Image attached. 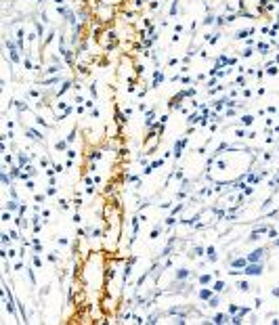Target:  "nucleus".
<instances>
[{
	"label": "nucleus",
	"mask_w": 279,
	"mask_h": 325,
	"mask_svg": "<svg viewBox=\"0 0 279 325\" xmlns=\"http://www.w3.org/2000/svg\"><path fill=\"white\" fill-rule=\"evenodd\" d=\"M246 264H248V258H235V260H231L233 269H243Z\"/></svg>",
	"instance_id": "3"
},
{
	"label": "nucleus",
	"mask_w": 279,
	"mask_h": 325,
	"mask_svg": "<svg viewBox=\"0 0 279 325\" xmlns=\"http://www.w3.org/2000/svg\"><path fill=\"white\" fill-rule=\"evenodd\" d=\"M265 254H267V250H265V248H256V250H252L246 258H248V262H262Z\"/></svg>",
	"instance_id": "2"
},
{
	"label": "nucleus",
	"mask_w": 279,
	"mask_h": 325,
	"mask_svg": "<svg viewBox=\"0 0 279 325\" xmlns=\"http://www.w3.org/2000/svg\"><path fill=\"white\" fill-rule=\"evenodd\" d=\"M2 183H4L6 187L11 185V178H8V174H4V172H2Z\"/></svg>",
	"instance_id": "28"
},
{
	"label": "nucleus",
	"mask_w": 279,
	"mask_h": 325,
	"mask_svg": "<svg viewBox=\"0 0 279 325\" xmlns=\"http://www.w3.org/2000/svg\"><path fill=\"white\" fill-rule=\"evenodd\" d=\"M225 287H227V285H225V281H220V279L212 283V292H216V294H220V292H225Z\"/></svg>",
	"instance_id": "5"
},
{
	"label": "nucleus",
	"mask_w": 279,
	"mask_h": 325,
	"mask_svg": "<svg viewBox=\"0 0 279 325\" xmlns=\"http://www.w3.org/2000/svg\"><path fill=\"white\" fill-rule=\"evenodd\" d=\"M237 287H239L241 292H250V283H248V281H241V283H239Z\"/></svg>",
	"instance_id": "16"
},
{
	"label": "nucleus",
	"mask_w": 279,
	"mask_h": 325,
	"mask_svg": "<svg viewBox=\"0 0 279 325\" xmlns=\"http://www.w3.org/2000/svg\"><path fill=\"white\" fill-rule=\"evenodd\" d=\"M206 254H208V260L210 262H216V248L214 245H208L206 248Z\"/></svg>",
	"instance_id": "4"
},
{
	"label": "nucleus",
	"mask_w": 279,
	"mask_h": 325,
	"mask_svg": "<svg viewBox=\"0 0 279 325\" xmlns=\"http://www.w3.org/2000/svg\"><path fill=\"white\" fill-rule=\"evenodd\" d=\"M185 145H187V139H181L179 143H176V147H174V155H176V157H181V151H183Z\"/></svg>",
	"instance_id": "6"
},
{
	"label": "nucleus",
	"mask_w": 279,
	"mask_h": 325,
	"mask_svg": "<svg viewBox=\"0 0 279 325\" xmlns=\"http://www.w3.org/2000/svg\"><path fill=\"white\" fill-rule=\"evenodd\" d=\"M168 315H183V317H185V308L174 306V308H170V311H168Z\"/></svg>",
	"instance_id": "9"
},
{
	"label": "nucleus",
	"mask_w": 279,
	"mask_h": 325,
	"mask_svg": "<svg viewBox=\"0 0 279 325\" xmlns=\"http://www.w3.org/2000/svg\"><path fill=\"white\" fill-rule=\"evenodd\" d=\"M128 181H130V183H135V185H141L139 176H135V174H130V176H128Z\"/></svg>",
	"instance_id": "20"
},
{
	"label": "nucleus",
	"mask_w": 279,
	"mask_h": 325,
	"mask_svg": "<svg viewBox=\"0 0 279 325\" xmlns=\"http://www.w3.org/2000/svg\"><path fill=\"white\" fill-rule=\"evenodd\" d=\"M199 298L201 300H210L212 298V289H199Z\"/></svg>",
	"instance_id": "8"
},
{
	"label": "nucleus",
	"mask_w": 279,
	"mask_h": 325,
	"mask_svg": "<svg viewBox=\"0 0 279 325\" xmlns=\"http://www.w3.org/2000/svg\"><path fill=\"white\" fill-rule=\"evenodd\" d=\"M273 296H275V298H279V287H275V289H273Z\"/></svg>",
	"instance_id": "35"
},
{
	"label": "nucleus",
	"mask_w": 279,
	"mask_h": 325,
	"mask_svg": "<svg viewBox=\"0 0 279 325\" xmlns=\"http://www.w3.org/2000/svg\"><path fill=\"white\" fill-rule=\"evenodd\" d=\"M267 235H269L271 239H275V237H277V229H269V231H267Z\"/></svg>",
	"instance_id": "22"
},
{
	"label": "nucleus",
	"mask_w": 279,
	"mask_h": 325,
	"mask_svg": "<svg viewBox=\"0 0 279 325\" xmlns=\"http://www.w3.org/2000/svg\"><path fill=\"white\" fill-rule=\"evenodd\" d=\"M229 313H231V315L239 313V306H237V304H231V306H229Z\"/></svg>",
	"instance_id": "23"
},
{
	"label": "nucleus",
	"mask_w": 279,
	"mask_h": 325,
	"mask_svg": "<svg viewBox=\"0 0 279 325\" xmlns=\"http://www.w3.org/2000/svg\"><path fill=\"white\" fill-rule=\"evenodd\" d=\"M174 222H176V218H172V216H170V218H166V225H168V227H172Z\"/></svg>",
	"instance_id": "31"
},
{
	"label": "nucleus",
	"mask_w": 279,
	"mask_h": 325,
	"mask_svg": "<svg viewBox=\"0 0 279 325\" xmlns=\"http://www.w3.org/2000/svg\"><path fill=\"white\" fill-rule=\"evenodd\" d=\"M275 245H277V248H279V239H275Z\"/></svg>",
	"instance_id": "36"
},
{
	"label": "nucleus",
	"mask_w": 279,
	"mask_h": 325,
	"mask_svg": "<svg viewBox=\"0 0 279 325\" xmlns=\"http://www.w3.org/2000/svg\"><path fill=\"white\" fill-rule=\"evenodd\" d=\"M55 193H57V189H55V187H48V189H46V195H55Z\"/></svg>",
	"instance_id": "32"
},
{
	"label": "nucleus",
	"mask_w": 279,
	"mask_h": 325,
	"mask_svg": "<svg viewBox=\"0 0 279 325\" xmlns=\"http://www.w3.org/2000/svg\"><path fill=\"white\" fill-rule=\"evenodd\" d=\"M262 271H265L262 262H248L243 267V275H248V277H260Z\"/></svg>",
	"instance_id": "1"
},
{
	"label": "nucleus",
	"mask_w": 279,
	"mask_h": 325,
	"mask_svg": "<svg viewBox=\"0 0 279 325\" xmlns=\"http://www.w3.org/2000/svg\"><path fill=\"white\" fill-rule=\"evenodd\" d=\"M241 122H243L246 126H250V124L254 122V115H243V118H241Z\"/></svg>",
	"instance_id": "15"
},
{
	"label": "nucleus",
	"mask_w": 279,
	"mask_h": 325,
	"mask_svg": "<svg viewBox=\"0 0 279 325\" xmlns=\"http://www.w3.org/2000/svg\"><path fill=\"white\" fill-rule=\"evenodd\" d=\"M23 269V262H15V271H21Z\"/></svg>",
	"instance_id": "34"
},
{
	"label": "nucleus",
	"mask_w": 279,
	"mask_h": 325,
	"mask_svg": "<svg viewBox=\"0 0 279 325\" xmlns=\"http://www.w3.org/2000/svg\"><path fill=\"white\" fill-rule=\"evenodd\" d=\"M25 164H27V157H25V155H19V168L25 166Z\"/></svg>",
	"instance_id": "26"
},
{
	"label": "nucleus",
	"mask_w": 279,
	"mask_h": 325,
	"mask_svg": "<svg viewBox=\"0 0 279 325\" xmlns=\"http://www.w3.org/2000/svg\"><path fill=\"white\" fill-rule=\"evenodd\" d=\"M189 277V271L187 269H179L176 271V281H183V279H187Z\"/></svg>",
	"instance_id": "7"
},
{
	"label": "nucleus",
	"mask_w": 279,
	"mask_h": 325,
	"mask_svg": "<svg viewBox=\"0 0 279 325\" xmlns=\"http://www.w3.org/2000/svg\"><path fill=\"white\" fill-rule=\"evenodd\" d=\"M160 82H162V74H160V71H157V74H155V80H153V86H157V84H160Z\"/></svg>",
	"instance_id": "25"
},
{
	"label": "nucleus",
	"mask_w": 279,
	"mask_h": 325,
	"mask_svg": "<svg viewBox=\"0 0 279 325\" xmlns=\"http://www.w3.org/2000/svg\"><path fill=\"white\" fill-rule=\"evenodd\" d=\"M6 210H17V204H15V199L6 201Z\"/></svg>",
	"instance_id": "18"
},
{
	"label": "nucleus",
	"mask_w": 279,
	"mask_h": 325,
	"mask_svg": "<svg viewBox=\"0 0 279 325\" xmlns=\"http://www.w3.org/2000/svg\"><path fill=\"white\" fill-rule=\"evenodd\" d=\"M208 306H212V308H216V306H218V296H212V298L208 300Z\"/></svg>",
	"instance_id": "14"
},
{
	"label": "nucleus",
	"mask_w": 279,
	"mask_h": 325,
	"mask_svg": "<svg viewBox=\"0 0 279 325\" xmlns=\"http://www.w3.org/2000/svg\"><path fill=\"white\" fill-rule=\"evenodd\" d=\"M160 233H162V227H155V229H153V231L149 233V237H151V239H155V237H157V235H160Z\"/></svg>",
	"instance_id": "17"
},
{
	"label": "nucleus",
	"mask_w": 279,
	"mask_h": 325,
	"mask_svg": "<svg viewBox=\"0 0 279 325\" xmlns=\"http://www.w3.org/2000/svg\"><path fill=\"white\" fill-rule=\"evenodd\" d=\"M32 245H34V250H36V252H42V245H40V241H38V239H34V241H32Z\"/></svg>",
	"instance_id": "19"
},
{
	"label": "nucleus",
	"mask_w": 279,
	"mask_h": 325,
	"mask_svg": "<svg viewBox=\"0 0 279 325\" xmlns=\"http://www.w3.org/2000/svg\"><path fill=\"white\" fill-rule=\"evenodd\" d=\"M147 323H157V315H149L147 317Z\"/></svg>",
	"instance_id": "27"
},
{
	"label": "nucleus",
	"mask_w": 279,
	"mask_h": 325,
	"mask_svg": "<svg viewBox=\"0 0 279 325\" xmlns=\"http://www.w3.org/2000/svg\"><path fill=\"white\" fill-rule=\"evenodd\" d=\"M212 323H216V325L225 323V315H223V313H218V315H214V319H212Z\"/></svg>",
	"instance_id": "11"
},
{
	"label": "nucleus",
	"mask_w": 279,
	"mask_h": 325,
	"mask_svg": "<svg viewBox=\"0 0 279 325\" xmlns=\"http://www.w3.org/2000/svg\"><path fill=\"white\" fill-rule=\"evenodd\" d=\"M34 264H36V267H38V269H40V267H42V260H40V258H38V256H36V254H34Z\"/></svg>",
	"instance_id": "29"
},
{
	"label": "nucleus",
	"mask_w": 279,
	"mask_h": 325,
	"mask_svg": "<svg viewBox=\"0 0 279 325\" xmlns=\"http://www.w3.org/2000/svg\"><path fill=\"white\" fill-rule=\"evenodd\" d=\"M231 323H233V325H239V323H243V321H241V315L233 317V319H231Z\"/></svg>",
	"instance_id": "24"
},
{
	"label": "nucleus",
	"mask_w": 279,
	"mask_h": 325,
	"mask_svg": "<svg viewBox=\"0 0 279 325\" xmlns=\"http://www.w3.org/2000/svg\"><path fill=\"white\" fill-rule=\"evenodd\" d=\"M216 168H220V170H225V168H227V164H225V162H218V164H216Z\"/></svg>",
	"instance_id": "33"
},
{
	"label": "nucleus",
	"mask_w": 279,
	"mask_h": 325,
	"mask_svg": "<svg viewBox=\"0 0 279 325\" xmlns=\"http://www.w3.org/2000/svg\"><path fill=\"white\" fill-rule=\"evenodd\" d=\"M27 137H30V139H36V140H42V134H40L38 130H27Z\"/></svg>",
	"instance_id": "10"
},
{
	"label": "nucleus",
	"mask_w": 279,
	"mask_h": 325,
	"mask_svg": "<svg viewBox=\"0 0 279 325\" xmlns=\"http://www.w3.org/2000/svg\"><path fill=\"white\" fill-rule=\"evenodd\" d=\"M199 283H201V285H208V283H212V277H210V275H201V277H199Z\"/></svg>",
	"instance_id": "13"
},
{
	"label": "nucleus",
	"mask_w": 279,
	"mask_h": 325,
	"mask_svg": "<svg viewBox=\"0 0 279 325\" xmlns=\"http://www.w3.org/2000/svg\"><path fill=\"white\" fill-rule=\"evenodd\" d=\"M65 145H67L65 140H59V143H57V149H61V151H63V149H65Z\"/></svg>",
	"instance_id": "30"
},
{
	"label": "nucleus",
	"mask_w": 279,
	"mask_h": 325,
	"mask_svg": "<svg viewBox=\"0 0 279 325\" xmlns=\"http://www.w3.org/2000/svg\"><path fill=\"white\" fill-rule=\"evenodd\" d=\"M269 185H271V187H275V189L279 187V172H277V176H275V178H273V181H271Z\"/></svg>",
	"instance_id": "21"
},
{
	"label": "nucleus",
	"mask_w": 279,
	"mask_h": 325,
	"mask_svg": "<svg viewBox=\"0 0 279 325\" xmlns=\"http://www.w3.org/2000/svg\"><path fill=\"white\" fill-rule=\"evenodd\" d=\"M204 252H206V248H201V245H197V248H193V254H191V256L195 258V256H201Z\"/></svg>",
	"instance_id": "12"
}]
</instances>
